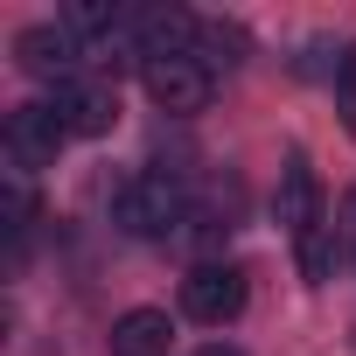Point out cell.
I'll return each mask as SVG.
<instances>
[{
	"label": "cell",
	"mask_w": 356,
	"mask_h": 356,
	"mask_svg": "<svg viewBox=\"0 0 356 356\" xmlns=\"http://www.w3.org/2000/svg\"><path fill=\"white\" fill-rule=\"evenodd\" d=\"M168 342H175V321L161 307H126L112 321V356H168Z\"/></svg>",
	"instance_id": "cell-9"
},
{
	"label": "cell",
	"mask_w": 356,
	"mask_h": 356,
	"mask_svg": "<svg viewBox=\"0 0 356 356\" xmlns=\"http://www.w3.org/2000/svg\"><path fill=\"white\" fill-rule=\"evenodd\" d=\"M182 314L203 321V328H224L245 314V273L238 266H196L182 280Z\"/></svg>",
	"instance_id": "cell-3"
},
{
	"label": "cell",
	"mask_w": 356,
	"mask_h": 356,
	"mask_svg": "<svg viewBox=\"0 0 356 356\" xmlns=\"http://www.w3.org/2000/svg\"><path fill=\"white\" fill-rule=\"evenodd\" d=\"M15 63L29 70V77H49L56 91L77 77V35L70 29H22L15 35Z\"/></svg>",
	"instance_id": "cell-6"
},
{
	"label": "cell",
	"mask_w": 356,
	"mask_h": 356,
	"mask_svg": "<svg viewBox=\"0 0 356 356\" xmlns=\"http://www.w3.org/2000/svg\"><path fill=\"white\" fill-rule=\"evenodd\" d=\"M112 224L126 238H175L189 224V196L175 175H126L112 189Z\"/></svg>",
	"instance_id": "cell-1"
},
{
	"label": "cell",
	"mask_w": 356,
	"mask_h": 356,
	"mask_svg": "<svg viewBox=\"0 0 356 356\" xmlns=\"http://www.w3.org/2000/svg\"><path fill=\"white\" fill-rule=\"evenodd\" d=\"M133 35H140V63H161V56H189V42L203 35V22L189 8H140Z\"/></svg>",
	"instance_id": "cell-7"
},
{
	"label": "cell",
	"mask_w": 356,
	"mask_h": 356,
	"mask_svg": "<svg viewBox=\"0 0 356 356\" xmlns=\"http://www.w3.org/2000/svg\"><path fill=\"white\" fill-rule=\"evenodd\" d=\"M196 356H245L238 342H210V349H196Z\"/></svg>",
	"instance_id": "cell-15"
},
{
	"label": "cell",
	"mask_w": 356,
	"mask_h": 356,
	"mask_svg": "<svg viewBox=\"0 0 356 356\" xmlns=\"http://www.w3.org/2000/svg\"><path fill=\"white\" fill-rule=\"evenodd\" d=\"M119 22H133V15H119L112 8V0H70V8H63V29L84 42V35H112Z\"/></svg>",
	"instance_id": "cell-11"
},
{
	"label": "cell",
	"mask_w": 356,
	"mask_h": 356,
	"mask_svg": "<svg viewBox=\"0 0 356 356\" xmlns=\"http://www.w3.org/2000/svg\"><path fill=\"white\" fill-rule=\"evenodd\" d=\"M342 252L356 259V189H349V203H342Z\"/></svg>",
	"instance_id": "cell-14"
},
{
	"label": "cell",
	"mask_w": 356,
	"mask_h": 356,
	"mask_svg": "<svg viewBox=\"0 0 356 356\" xmlns=\"http://www.w3.org/2000/svg\"><path fill=\"white\" fill-rule=\"evenodd\" d=\"M196 49H203L210 70H217V63H245V29H238V22H210V29L196 35Z\"/></svg>",
	"instance_id": "cell-12"
},
{
	"label": "cell",
	"mask_w": 356,
	"mask_h": 356,
	"mask_svg": "<svg viewBox=\"0 0 356 356\" xmlns=\"http://www.w3.org/2000/svg\"><path fill=\"white\" fill-rule=\"evenodd\" d=\"M63 119H56V105H15L8 112V161L15 168H56V154H63Z\"/></svg>",
	"instance_id": "cell-5"
},
{
	"label": "cell",
	"mask_w": 356,
	"mask_h": 356,
	"mask_svg": "<svg viewBox=\"0 0 356 356\" xmlns=\"http://www.w3.org/2000/svg\"><path fill=\"white\" fill-rule=\"evenodd\" d=\"M335 105H342V126H349V140H356V42H349L342 63H335Z\"/></svg>",
	"instance_id": "cell-13"
},
{
	"label": "cell",
	"mask_w": 356,
	"mask_h": 356,
	"mask_svg": "<svg viewBox=\"0 0 356 356\" xmlns=\"http://www.w3.org/2000/svg\"><path fill=\"white\" fill-rule=\"evenodd\" d=\"M300 245V273H307V286H321L328 273H335V252H342V238H335V224H314L307 238H293Z\"/></svg>",
	"instance_id": "cell-10"
},
{
	"label": "cell",
	"mask_w": 356,
	"mask_h": 356,
	"mask_svg": "<svg viewBox=\"0 0 356 356\" xmlns=\"http://www.w3.org/2000/svg\"><path fill=\"white\" fill-rule=\"evenodd\" d=\"M280 224H286L293 238H307L314 224H328V217H321V189H314L307 154H286V168H280Z\"/></svg>",
	"instance_id": "cell-8"
},
{
	"label": "cell",
	"mask_w": 356,
	"mask_h": 356,
	"mask_svg": "<svg viewBox=\"0 0 356 356\" xmlns=\"http://www.w3.org/2000/svg\"><path fill=\"white\" fill-rule=\"evenodd\" d=\"M49 105H56V119H63L70 140H98V133L119 126V91H112V77H70Z\"/></svg>",
	"instance_id": "cell-2"
},
{
	"label": "cell",
	"mask_w": 356,
	"mask_h": 356,
	"mask_svg": "<svg viewBox=\"0 0 356 356\" xmlns=\"http://www.w3.org/2000/svg\"><path fill=\"white\" fill-rule=\"evenodd\" d=\"M140 84L161 112H203L210 105V63L203 56H161V63H140Z\"/></svg>",
	"instance_id": "cell-4"
}]
</instances>
